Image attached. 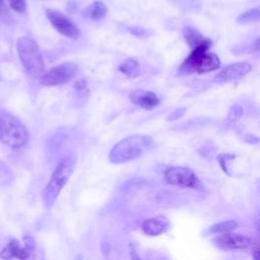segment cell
Returning a JSON list of instances; mask_svg holds the SVG:
<instances>
[{
  "instance_id": "cell-4",
  "label": "cell",
  "mask_w": 260,
  "mask_h": 260,
  "mask_svg": "<svg viewBox=\"0 0 260 260\" xmlns=\"http://www.w3.org/2000/svg\"><path fill=\"white\" fill-rule=\"evenodd\" d=\"M151 138L145 135L125 137L112 148L109 154V160L117 165L135 159L151 145Z\"/></svg>"
},
{
  "instance_id": "cell-19",
  "label": "cell",
  "mask_w": 260,
  "mask_h": 260,
  "mask_svg": "<svg viewBox=\"0 0 260 260\" xmlns=\"http://www.w3.org/2000/svg\"><path fill=\"white\" fill-rule=\"evenodd\" d=\"M259 7H255L253 9H250L244 13H242L238 18H237V22L241 23V24H246V23H251V22H255L259 20Z\"/></svg>"
},
{
  "instance_id": "cell-23",
  "label": "cell",
  "mask_w": 260,
  "mask_h": 260,
  "mask_svg": "<svg viewBox=\"0 0 260 260\" xmlns=\"http://www.w3.org/2000/svg\"><path fill=\"white\" fill-rule=\"evenodd\" d=\"M75 90L79 96H84L88 94V87H87V82L85 78L79 79L74 83Z\"/></svg>"
},
{
  "instance_id": "cell-16",
  "label": "cell",
  "mask_w": 260,
  "mask_h": 260,
  "mask_svg": "<svg viewBox=\"0 0 260 260\" xmlns=\"http://www.w3.org/2000/svg\"><path fill=\"white\" fill-rule=\"evenodd\" d=\"M173 5L185 12H193L201 9L200 0H169Z\"/></svg>"
},
{
  "instance_id": "cell-22",
  "label": "cell",
  "mask_w": 260,
  "mask_h": 260,
  "mask_svg": "<svg viewBox=\"0 0 260 260\" xmlns=\"http://www.w3.org/2000/svg\"><path fill=\"white\" fill-rule=\"evenodd\" d=\"M129 31L136 36V37H139V38H148L149 36L152 35V30L148 29V28H143V27H140V26H130L129 27Z\"/></svg>"
},
{
  "instance_id": "cell-1",
  "label": "cell",
  "mask_w": 260,
  "mask_h": 260,
  "mask_svg": "<svg viewBox=\"0 0 260 260\" xmlns=\"http://www.w3.org/2000/svg\"><path fill=\"white\" fill-rule=\"evenodd\" d=\"M76 154L70 153L69 155L63 157L56 166L42 194L43 202L47 208H50L54 205L62 188L64 187V185H66L70 176L72 175L76 165Z\"/></svg>"
},
{
  "instance_id": "cell-27",
  "label": "cell",
  "mask_w": 260,
  "mask_h": 260,
  "mask_svg": "<svg viewBox=\"0 0 260 260\" xmlns=\"http://www.w3.org/2000/svg\"><path fill=\"white\" fill-rule=\"evenodd\" d=\"M255 248L253 250V257L254 259H259V247H258V243H255Z\"/></svg>"
},
{
  "instance_id": "cell-12",
  "label": "cell",
  "mask_w": 260,
  "mask_h": 260,
  "mask_svg": "<svg viewBox=\"0 0 260 260\" xmlns=\"http://www.w3.org/2000/svg\"><path fill=\"white\" fill-rule=\"evenodd\" d=\"M31 251H29L25 246H20L19 242L15 239L11 240L5 248L2 249L0 253V257L3 259H11V258H19L26 259L29 257Z\"/></svg>"
},
{
  "instance_id": "cell-11",
  "label": "cell",
  "mask_w": 260,
  "mask_h": 260,
  "mask_svg": "<svg viewBox=\"0 0 260 260\" xmlns=\"http://www.w3.org/2000/svg\"><path fill=\"white\" fill-rule=\"evenodd\" d=\"M130 100L134 105L144 110H151L159 103V99L155 93L140 88L135 89L130 93Z\"/></svg>"
},
{
  "instance_id": "cell-5",
  "label": "cell",
  "mask_w": 260,
  "mask_h": 260,
  "mask_svg": "<svg viewBox=\"0 0 260 260\" xmlns=\"http://www.w3.org/2000/svg\"><path fill=\"white\" fill-rule=\"evenodd\" d=\"M16 49L26 72L34 78H40L45 72V63L38 44L30 38L21 37L17 41Z\"/></svg>"
},
{
  "instance_id": "cell-8",
  "label": "cell",
  "mask_w": 260,
  "mask_h": 260,
  "mask_svg": "<svg viewBox=\"0 0 260 260\" xmlns=\"http://www.w3.org/2000/svg\"><path fill=\"white\" fill-rule=\"evenodd\" d=\"M46 16L49 19L50 23L54 26V28L58 32L72 40L78 39L80 34L78 27L73 21H71L63 13H61L60 11L48 8L46 9Z\"/></svg>"
},
{
  "instance_id": "cell-6",
  "label": "cell",
  "mask_w": 260,
  "mask_h": 260,
  "mask_svg": "<svg viewBox=\"0 0 260 260\" xmlns=\"http://www.w3.org/2000/svg\"><path fill=\"white\" fill-rule=\"evenodd\" d=\"M78 71L77 65L73 62H65L52 67L40 77V83L45 86H55L72 80Z\"/></svg>"
},
{
  "instance_id": "cell-15",
  "label": "cell",
  "mask_w": 260,
  "mask_h": 260,
  "mask_svg": "<svg viewBox=\"0 0 260 260\" xmlns=\"http://www.w3.org/2000/svg\"><path fill=\"white\" fill-rule=\"evenodd\" d=\"M182 32H183L185 41L191 47V49L203 44L204 42H206L208 40V39L204 38L203 35H201L196 28H194L192 26H184Z\"/></svg>"
},
{
  "instance_id": "cell-25",
  "label": "cell",
  "mask_w": 260,
  "mask_h": 260,
  "mask_svg": "<svg viewBox=\"0 0 260 260\" xmlns=\"http://www.w3.org/2000/svg\"><path fill=\"white\" fill-rule=\"evenodd\" d=\"M185 111H186V108H179V109H176L175 111H173V112L167 117V120H168V121H176V120H178L179 118H181V117L185 114Z\"/></svg>"
},
{
  "instance_id": "cell-7",
  "label": "cell",
  "mask_w": 260,
  "mask_h": 260,
  "mask_svg": "<svg viewBox=\"0 0 260 260\" xmlns=\"http://www.w3.org/2000/svg\"><path fill=\"white\" fill-rule=\"evenodd\" d=\"M165 179L171 185L203 190V185L190 168L171 167L166 170Z\"/></svg>"
},
{
  "instance_id": "cell-9",
  "label": "cell",
  "mask_w": 260,
  "mask_h": 260,
  "mask_svg": "<svg viewBox=\"0 0 260 260\" xmlns=\"http://www.w3.org/2000/svg\"><path fill=\"white\" fill-rule=\"evenodd\" d=\"M215 244L222 249H246L254 245V240L246 235L234 234V233H222L219 237L214 240Z\"/></svg>"
},
{
  "instance_id": "cell-3",
  "label": "cell",
  "mask_w": 260,
  "mask_h": 260,
  "mask_svg": "<svg viewBox=\"0 0 260 260\" xmlns=\"http://www.w3.org/2000/svg\"><path fill=\"white\" fill-rule=\"evenodd\" d=\"M28 139L29 134L24 124L13 114L0 110V141L11 148H20Z\"/></svg>"
},
{
  "instance_id": "cell-26",
  "label": "cell",
  "mask_w": 260,
  "mask_h": 260,
  "mask_svg": "<svg viewBox=\"0 0 260 260\" xmlns=\"http://www.w3.org/2000/svg\"><path fill=\"white\" fill-rule=\"evenodd\" d=\"M23 244H24V246H25L29 251H31V252L36 249V242H35V240H34L31 237H29V236L23 237Z\"/></svg>"
},
{
  "instance_id": "cell-21",
  "label": "cell",
  "mask_w": 260,
  "mask_h": 260,
  "mask_svg": "<svg viewBox=\"0 0 260 260\" xmlns=\"http://www.w3.org/2000/svg\"><path fill=\"white\" fill-rule=\"evenodd\" d=\"M9 7L18 13H22L26 9V0H7Z\"/></svg>"
},
{
  "instance_id": "cell-14",
  "label": "cell",
  "mask_w": 260,
  "mask_h": 260,
  "mask_svg": "<svg viewBox=\"0 0 260 260\" xmlns=\"http://www.w3.org/2000/svg\"><path fill=\"white\" fill-rule=\"evenodd\" d=\"M108 11V7L102 1H93L83 10V15L92 20L102 19Z\"/></svg>"
},
{
  "instance_id": "cell-24",
  "label": "cell",
  "mask_w": 260,
  "mask_h": 260,
  "mask_svg": "<svg viewBox=\"0 0 260 260\" xmlns=\"http://www.w3.org/2000/svg\"><path fill=\"white\" fill-rule=\"evenodd\" d=\"M0 20L7 24L12 21V18L10 16V13L7 9V6L4 2V0H0Z\"/></svg>"
},
{
  "instance_id": "cell-17",
  "label": "cell",
  "mask_w": 260,
  "mask_h": 260,
  "mask_svg": "<svg viewBox=\"0 0 260 260\" xmlns=\"http://www.w3.org/2000/svg\"><path fill=\"white\" fill-rule=\"evenodd\" d=\"M238 226V223L235 220H224L221 222H217L208 228L206 233L208 234H222L225 232H230L235 230Z\"/></svg>"
},
{
  "instance_id": "cell-2",
  "label": "cell",
  "mask_w": 260,
  "mask_h": 260,
  "mask_svg": "<svg viewBox=\"0 0 260 260\" xmlns=\"http://www.w3.org/2000/svg\"><path fill=\"white\" fill-rule=\"evenodd\" d=\"M212 42L208 39L203 44L192 49L191 53L181 64L179 70L183 74L205 73L219 68L220 60L214 53H209Z\"/></svg>"
},
{
  "instance_id": "cell-18",
  "label": "cell",
  "mask_w": 260,
  "mask_h": 260,
  "mask_svg": "<svg viewBox=\"0 0 260 260\" xmlns=\"http://www.w3.org/2000/svg\"><path fill=\"white\" fill-rule=\"evenodd\" d=\"M243 114V109L240 105H233L231 108H230V111L228 113V116L224 120V125L230 128L232 126H234L238 120L241 118Z\"/></svg>"
},
{
  "instance_id": "cell-10",
  "label": "cell",
  "mask_w": 260,
  "mask_h": 260,
  "mask_svg": "<svg viewBox=\"0 0 260 260\" xmlns=\"http://www.w3.org/2000/svg\"><path fill=\"white\" fill-rule=\"evenodd\" d=\"M252 69V66L247 62L233 63L224 67L214 78L215 82L224 83L238 80L247 75Z\"/></svg>"
},
{
  "instance_id": "cell-13",
  "label": "cell",
  "mask_w": 260,
  "mask_h": 260,
  "mask_svg": "<svg viewBox=\"0 0 260 260\" xmlns=\"http://www.w3.org/2000/svg\"><path fill=\"white\" fill-rule=\"evenodd\" d=\"M169 226V220L165 216L148 218L142 223V231L148 236H157L162 234Z\"/></svg>"
},
{
  "instance_id": "cell-20",
  "label": "cell",
  "mask_w": 260,
  "mask_h": 260,
  "mask_svg": "<svg viewBox=\"0 0 260 260\" xmlns=\"http://www.w3.org/2000/svg\"><path fill=\"white\" fill-rule=\"evenodd\" d=\"M138 62L132 58H128L125 61H123L120 66H119V70L124 73L125 75L132 77L134 76V73H136L137 68H138Z\"/></svg>"
}]
</instances>
